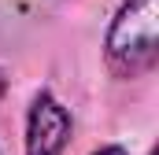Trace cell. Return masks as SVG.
<instances>
[{"instance_id": "6da1fadb", "label": "cell", "mask_w": 159, "mask_h": 155, "mask_svg": "<svg viewBox=\"0 0 159 155\" xmlns=\"http://www.w3.org/2000/svg\"><path fill=\"white\" fill-rule=\"evenodd\" d=\"M159 55V0H126L111 33L107 59L119 74H141Z\"/></svg>"}, {"instance_id": "7a4b0ae2", "label": "cell", "mask_w": 159, "mask_h": 155, "mask_svg": "<svg viewBox=\"0 0 159 155\" xmlns=\"http://www.w3.org/2000/svg\"><path fill=\"white\" fill-rule=\"evenodd\" d=\"M70 140V115L59 100L41 92L30 107V126H26V155H59Z\"/></svg>"}, {"instance_id": "3957f363", "label": "cell", "mask_w": 159, "mask_h": 155, "mask_svg": "<svg viewBox=\"0 0 159 155\" xmlns=\"http://www.w3.org/2000/svg\"><path fill=\"white\" fill-rule=\"evenodd\" d=\"M93 155H126L122 148H100V152H93Z\"/></svg>"}, {"instance_id": "277c9868", "label": "cell", "mask_w": 159, "mask_h": 155, "mask_svg": "<svg viewBox=\"0 0 159 155\" xmlns=\"http://www.w3.org/2000/svg\"><path fill=\"white\" fill-rule=\"evenodd\" d=\"M4 89H7V81H4V74H0V96H4Z\"/></svg>"}]
</instances>
